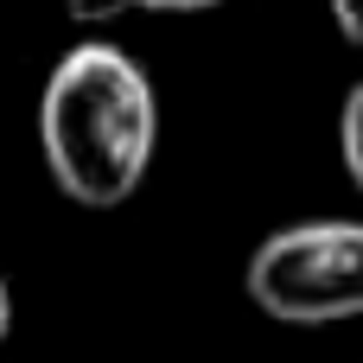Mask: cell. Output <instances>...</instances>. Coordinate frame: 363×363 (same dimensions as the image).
<instances>
[{
  "mask_svg": "<svg viewBox=\"0 0 363 363\" xmlns=\"http://www.w3.org/2000/svg\"><path fill=\"white\" fill-rule=\"evenodd\" d=\"M38 153L70 204H128L160 153L153 77L108 38L70 45L38 89Z\"/></svg>",
  "mask_w": 363,
  "mask_h": 363,
  "instance_id": "6da1fadb",
  "label": "cell"
},
{
  "mask_svg": "<svg viewBox=\"0 0 363 363\" xmlns=\"http://www.w3.org/2000/svg\"><path fill=\"white\" fill-rule=\"evenodd\" d=\"M249 300L281 325H338L363 313V223L357 217H313L287 223L255 242Z\"/></svg>",
  "mask_w": 363,
  "mask_h": 363,
  "instance_id": "7a4b0ae2",
  "label": "cell"
},
{
  "mask_svg": "<svg viewBox=\"0 0 363 363\" xmlns=\"http://www.w3.org/2000/svg\"><path fill=\"white\" fill-rule=\"evenodd\" d=\"M338 153H345L351 185L363 191V77L351 83V96H345V108H338Z\"/></svg>",
  "mask_w": 363,
  "mask_h": 363,
  "instance_id": "3957f363",
  "label": "cell"
},
{
  "mask_svg": "<svg viewBox=\"0 0 363 363\" xmlns=\"http://www.w3.org/2000/svg\"><path fill=\"white\" fill-rule=\"evenodd\" d=\"M64 13L77 26H115L121 13H134V0H64Z\"/></svg>",
  "mask_w": 363,
  "mask_h": 363,
  "instance_id": "277c9868",
  "label": "cell"
},
{
  "mask_svg": "<svg viewBox=\"0 0 363 363\" xmlns=\"http://www.w3.org/2000/svg\"><path fill=\"white\" fill-rule=\"evenodd\" d=\"M332 19H338V32L363 51V0H332Z\"/></svg>",
  "mask_w": 363,
  "mask_h": 363,
  "instance_id": "5b68a950",
  "label": "cell"
},
{
  "mask_svg": "<svg viewBox=\"0 0 363 363\" xmlns=\"http://www.w3.org/2000/svg\"><path fill=\"white\" fill-rule=\"evenodd\" d=\"M204 6H223V0H134V13H204Z\"/></svg>",
  "mask_w": 363,
  "mask_h": 363,
  "instance_id": "8992f818",
  "label": "cell"
},
{
  "mask_svg": "<svg viewBox=\"0 0 363 363\" xmlns=\"http://www.w3.org/2000/svg\"><path fill=\"white\" fill-rule=\"evenodd\" d=\"M6 332H13V287H6V274H0V345H6Z\"/></svg>",
  "mask_w": 363,
  "mask_h": 363,
  "instance_id": "52a82bcc",
  "label": "cell"
}]
</instances>
